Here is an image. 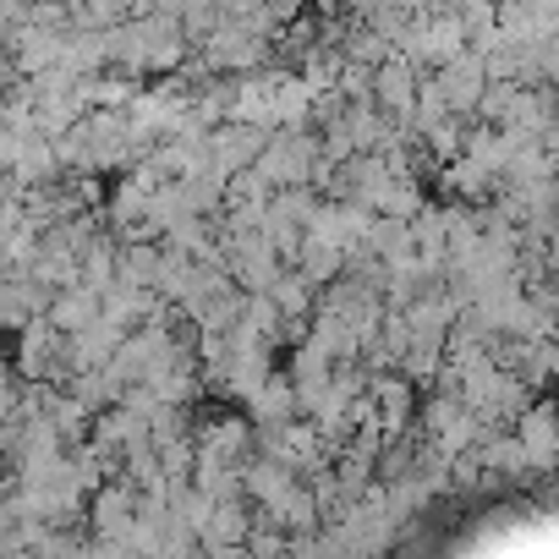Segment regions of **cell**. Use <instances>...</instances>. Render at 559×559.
<instances>
[{"instance_id":"obj_1","label":"cell","mask_w":559,"mask_h":559,"mask_svg":"<svg viewBox=\"0 0 559 559\" xmlns=\"http://www.w3.org/2000/svg\"><path fill=\"white\" fill-rule=\"evenodd\" d=\"M94 319H105V292L88 286V280H78V286H67V292L50 297V324H56L61 335H78V330H88Z\"/></svg>"},{"instance_id":"obj_2","label":"cell","mask_w":559,"mask_h":559,"mask_svg":"<svg viewBox=\"0 0 559 559\" xmlns=\"http://www.w3.org/2000/svg\"><path fill=\"white\" fill-rule=\"evenodd\" d=\"M521 444H526L532 466H548V461L559 455V412H554V406H532V412L521 417Z\"/></svg>"},{"instance_id":"obj_3","label":"cell","mask_w":559,"mask_h":559,"mask_svg":"<svg viewBox=\"0 0 559 559\" xmlns=\"http://www.w3.org/2000/svg\"><path fill=\"white\" fill-rule=\"evenodd\" d=\"M313 286H319V280L308 269H297V274H280L274 286H269V297L280 302V313H286V319H302L313 308Z\"/></svg>"},{"instance_id":"obj_4","label":"cell","mask_w":559,"mask_h":559,"mask_svg":"<svg viewBox=\"0 0 559 559\" xmlns=\"http://www.w3.org/2000/svg\"><path fill=\"white\" fill-rule=\"evenodd\" d=\"M302 401V390H292L286 379H269L263 390H258V412H263V423L274 428V423H292V406Z\"/></svg>"},{"instance_id":"obj_5","label":"cell","mask_w":559,"mask_h":559,"mask_svg":"<svg viewBox=\"0 0 559 559\" xmlns=\"http://www.w3.org/2000/svg\"><path fill=\"white\" fill-rule=\"evenodd\" d=\"M373 401H379V412H384V428H401L406 412H412V390H406V379H373Z\"/></svg>"}]
</instances>
